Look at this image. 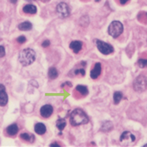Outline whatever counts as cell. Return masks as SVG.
<instances>
[{
  "label": "cell",
  "mask_w": 147,
  "mask_h": 147,
  "mask_svg": "<svg viewBox=\"0 0 147 147\" xmlns=\"http://www.w3.org/2000/svg\"><path fill=\"white\" fill-rule=\"evenodd\" d=\"M89 119L87 116L84 111L80 109H75L70 117V123L72 126H78L81 125H84L88 123Z\"/></svg>",
  "instance_id": "1"
},
{
  "label": "cell",
  "mask_w": 147,
  "mask_h": 147,
  "mask_svg": "<svg viewBox=\"0 0 147 147\" xmlns=\"http://www.w3.org/2000/svg\"><path fill=\"white\" fill-rule=\"evenodd\" d=\"M35 60V52L34 50L27 48L20 51L19 56V61L24 67L31 65Z\"/></svg>",
  "instance_id": "2"
},
{
  "label": "cell",
  "mask_w": 147,
  "mask_h": 147,
  "mask_svg": "<svg viewBox=\"0 0 147 147\" xmlns=\"http://www.w3.org/2000/svg\"><path fill=\"white\" fill-rule=\"evenodd\" d=\"M124 31V26L119 21H113L109 27V34L113 38L119 37Z\"/></svg>",
  "instance_id": "3"
},
{
  "label": "cell",
  "mask_w": 147,
  "mask_h": 147,
  "mask_svg": "<svg viewBox=\"0 0 147 147\" xmlns=\"http://www.w3.org/2000/svg\"><path fill=\"white\" fill-rule=\"evenodd\" d=\"M133 87H134V89L136 92L145 91L147 88V78L143 75L137 77L135 80V82H134Z\"/></svg>",
  "instance_id": "4"
},
{
  "label": "cell",
  "mask_w": 147,
  "mask_h": 147,
  "mask_svg": "<svg viewBox=\"0 0 147 147\" xmlns=\"http://www.w3.org/2000/svg\"><path fill=\"white\" fill-rule=\"evenodd\" d=\"M96 44H97V47L98 49V51L103 54V55H109L113 52V47L111 45L103 42L102 40H96Z\"/></svg>",
  "instance_id": "5"
},
{
  "label": "cell",
  "mask_w": 147,
  "mask_h": 147,
  "mask_svg": "<svg viewBox=\"0 0 147 147\" xmlns=\"http://www.w3.org/2000/svg\"><path fill=\"white\" fill-rule=\"evenodd\" d=\"M57 12L61 18H67L70 15V9L66 3H60L57 6Z\"/></svg>",
  "instance_id": "6"
},
{
  "label": "cell",
  "mask_w": 147,
  "mask_h": 147,
  "mask_svg": "<svg viewBox=\"0 0 147 147\" xmlns=\"http://www.w3.org/2000/svg\"><path fill=\"white\" fill-rule=\"evenodd\" d=\"M9 101L8 94L6 92L5 87L3 84H0V106H5Z\"/></svg>",
  "instance_id": "7"
},
{
  "label": "cell",
  "mask_w": 147,
  "mask_h": 147,
  "mask_svg": "<svg viewBox=\"0 0 147 147\" xmlns=\"http://www.w3.org/2000/svg\"><path fill=\"white\" fill-rule=\"evenodd\" d=\"M53 113V108L50 104H46L41 107L40 109V115L43 118H49Z\"/></svg>",
  "instance_id": "8"
},
{
  "label": "cell",
  "mask_w": 147,
  "mask_h": 147,
  "mask_svg": "<svg viewBox=\"0 0 147 147\" xmlns=\"http://www.w3.org/2000/svg\"><path fill=\"white\" fill-rule=\"evenodd\" d=\"M101 70H102V67H101V64L100 63H96L93 69L90 72V77L92 79H96L98 78V76L100 75L101 73Z\"/></svg>",
  "instance_id": "9"
},
{
  "label": "cell",
  "mask_w": 147,
  "mask_h": 147,
  "mask_svg": "<svg viewBox=\"0 0 147 147\" xmlns=\"http://www.w3.org/2000/svg\"><path fill=\"white\" fill-rule=\"evenodd\" d=\"M70 48H71V50L73 51L74 53H78L82 48V43L79 40L71 41V43L70 44Z\"/></svg>",
  "instance_id": "10"
},
{
  "label": "cell",
  "mask_w": 147,
  "mask_h": 147,
  "mask_svg": "<svg viewBox=\"0 0 147 147\" xmlns=\"http://www.w3.org/2000/svg\"><path fill=\"white\" fill-rule=\"evenodd\" d=\"M34 131L38 135H44L46 132V127L44 124L42 123H38L34 125Z\"/></svg>",
  "instance_id": "11"
},
{
  "label": "cell",
  "mask_w": 147,
  "mask_h": 147,
  "mask_svg": "<svg viewBox=\"0 0 147 147\" xmlns=\"http://www.w3.org/2000/svg\"><path fill=\"white\" fill-rule=\"evenodd\" d=\"M23 11L25 13H30V14H34L37 12V8L33 5V4H26L23 8Z\"/></svg>",
  "instance_id": "12"
},
{
  "label": "cell",
  "mask_w": 147,
  "mask_h": 147,
  "mask_svg": "<svg viewBox=\"0 0 147 147\" xmlns=\"http://www.w3.org/2000/svg\"><path fill=\"white\" fill-rule=\"evenodd\" d=\"M18 28L20 30L22 31H27V30H30L32 29V24L29 21H24V22L21 23L18 25Z\"/></svg>",
  "instance_id": "13"
},
{
  "label": "cell",
  "mask_w": 147,
  "mask_h": 147,
  "mask_svg": "<svg viewBox=\"0 0 147 147\" xmlns=\"http://www.w3.org/2000/svg\"><path fill=\"white\" fill-rule=\"evenodd\" d=\"M19 131V127L16 124H13L7 128V133L9 136H15Z\"/></svg>",
  "instance_id": "14"
},
{
  "label": "cell",
  "mask_w": 147,
  "mask_h": 147,
  "mask_svg": "<svg viewBox=\"0 0 147 147\" xmlns=\"http://www.w3.org/2000/svg\"><path fill=\"white\" fill-rule=\"evenodd\" d=\"M20 138L25 140V141H29L30 143L34 142V137L33 135H30V134H28V133H22L20 135Z\"/></svg>",
  "instance_id": "15"
},
{
  "label": "cell",
  "mask_w": 147,
  "mask_h": 147,
  "mask_svg": "<svg viewBox=\"0 0 147 147\" xmlns=\"http://www.w3.org/2000/svg\"><path fill=\"white\" fill-rule=\"evenodd\" d=\"M48 77L51 79H56L58 77V71L55 67H51L48 71Z\"/></svg>",
  "instance_id": "16"
},
{
  "label": "cell",
  "mask_w": 147,
  "mask_h": 147,
  "mask_svg": "<svg viewBox=\"0 0 147 147\" xmlns=\"http://www.w3.org/2000/svg\"><path fill=\"white\" fill-rule=\"evenodd\" d=\"M122 98H123V93L121 92H115L113 93V102L115 104H118L121 101Z\"/></svg>",
  "instance_id": "17"
},
{
  "label": "cell",
  "mask_w": 147,
  "mask_h": 147,
  "mask_svg": "<svg viewBox=\"0 0 147 147\" xmlns=\"http://www.w3.org/2000/svg\"><path fill=\"white\" fill-rule=\"evenodd\" d=\"M112 128H113V125H112V123H111L110 121H106V122H104V123L102 124V127H101V130H102V131H105V132H107V131L111 130V129H112Z\"/></svg>",
  "instance_id": "18"
},
{
  "label": "cell",
  "mask_w": 147,
  "mask_h": 147,
  "mask_svg": "<svg viewBox=\"0 0 147 147\" xmlns=\"http://www.w3.org/2000/svg\"><path fill=\"white\" fill-rule=\"evenodd\" d=\"M76 89H77V91H78L81 94H82V95H87L88 93V88L86 86H83V85H78V86H77Z\"/></svg>",
  "instance_id": "19"
},
{
  "label": "cell",
  "mask_w": 147,
  "mask_h": 147,
  "mask_svg": "<svg viewBox=\"0 0 147 147\" xmlns=\"http://www.w3.org/2000/svg\"><path fill=\"white\" fill-rule=\"evenodd\" d=\"M67 123H66V120L63 119H58L57 122V127L58 128L59 130H63V129L66 127Z\"/></svg>",
  "instance_id": "20"
},
{
  "label": "cell",
  "mask_w": 147,
  "mask_h": 147,
  "mask_svg": "<svg viewBox=\"0 0 147 147\" xmlns=\"http://www.w3.org/2000/svg\"><path fill=\"white\" fill-rule=\"evenodd\" d=\"M138 65L140 68H145L147 67V60L146 59H140L138 61Z\"/></svg>",
  "instance_id": "21"
},
{
  "label": "cell",
  "mask_w": 147,
  "mask_h": 147,
  "mask_svg": "<svg viewBox=\"0 0 147 147\" xmlns=\"http://www.w3.org/2000/svg\"><path fill=\"white\" fill-rule=\"evenodd\" d=\"M85 73H86V71H85V70H84L83 68H79V69H77V70L75 71V74H76V75H82V76H84Z\"/></svg>",
  "instance_id": "22"
},
{
  "label": "cell",
  "mask_w": 147,
  "mask_h": 147,
  "mask_svg": "<svg viewBox=\"0 0 147 147\" xmlns=\"http://www.w3.org/2000/svg\"><path fill=\"white\" fill-rule=\"evenodd\" d=\"M17 41H18L20 44H24V43H25V41H26V38H25L24 35H21V36H20V37L17 38Z\"/></svg>",
  "instance_id": "23"
},
{
  "label": "cell",
  "mask_w": 147,
  "mask_h": 147,
  "mask_svg": "<svg viewBox=\"0 0 147 147\" xmlns=\"http://www.w3.org/2000/svg\"><path fill=\"white\" fill-rule=\"evenodd\" d=\"M5 56V49L3 45H0V58Z\"/></svg>",
  "instance_id": "24"
},
{
  "label": "cell",
  "mask_w": 147,
  "mask_h": 147,
  "mask_svg": "<svg viewBox=\"0 0 147 147\" xmlns=\"http://www.w3.org/2000/svg\"><path fill=\"white\" fill-rule=\"evenodd\" d=\"M50 41L49 40H44L43 41V43H42V47H44V48H46V47H48L49 45H50Z\"/></svg>",
  "instance_id": "25"
},
{
  "label": "cell",
  "mask_w": 147,
  "mask_h": 147,
  "mask_svg": "<svg viewBox=\"0 0 147 147\" xmlns=\"http://www.w3.org/2000/svg\"><path fill=\"white\" fill-rule=\"evenodd\" d=\"M129 0H119V2H120V3L121 4H125L127 2H129Z\"/></svg>",
  "instance_id": "26"
},
{
  "label": "cell",
  "mask_w": 147,
  "mask_h": 147,
  "mask_svg": "<svg viewBox=\"0 0 147 147\" xmlns=\"http://www.w3.org/2000/svg\"><path fill=\"white\" fill-rule=\"evenodd\" d=\"M57 146V147H59L60 146L58 145V144H51V146Z\"/></svg>",
  "instance_id": "27"
},
{
  "label": "cell",
  "mask_w": 147,
  "mask_h": 147,
  "mask_svg": "<svg viewBox=\"0 0 147 147\" xmlns=\"http://www.w3.org/2000/svg\"><path fill=\"white\" fill-rule=\"evenodd\" d=\"M9 1H10V3H16L18 0H9Z\"/></svg>",
  "instance_id": "28"
},
{
  "label": "cell",
  "mask_w": 147,
  "mask_h": 147,
  "mask_svg": "<svg viewBox=\"0 0 147 147\" xmlns=\"http://www.w3.org/2000/svg\"><path fill=\"white\" fill-rule=\"evenodd\" d=\"M95 1H96V2H99L100 0H95Z\"/></svg>",
  "instance_id": "29"
},
{
  "label": "cell",
  "mask_w": 147,
  "mask_h": 147,
  "mask_svg": "<svg viewBox=\"0 0 147 147\" xmlns=\"http://www.w3.org/2000/svg\"><path fill=\"white\" fill-rule=\"evenodd\" d=\"M26 1H34V0H26Z\"/></svg>",
  "instance_id": "30"
},
{
  "label": "cell",
  "mask_w": 147,
  "mask_h": 147,
  "mask_svg": "<svg viewBox=\"0 0 147 147\" xmlns=\"http://www.w3.org/2000/svg\"><path fill=\"white\" fill-rule=\"evenodd\" d=\"M144 146H145V147H147V144H146V145H145Z\"/></svg>",
  "instance_id": "31"
}]
</instances>
